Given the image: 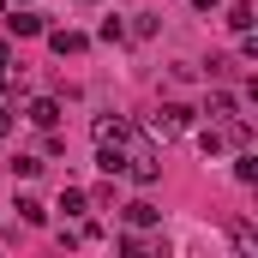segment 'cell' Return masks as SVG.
Here are the masks:
<instances>
[{"label":"cell","mask_w":258,"mask_h":258,"mask_svg":"<svg viewBox=\"0 0 258 258\" xmlns=\"http://www.w3.org/2000/svg\"><path fill=\"white\" fill-rule=\"evenodd\" d=\"M228 234H234V246H240V252H258V234H252V228H246V222H234Z\"/></svg>","instance_id":"16"},{"label":"cell","mask_w":258,"mask_h":258,"mask_svg":"<svg viewBox=\"0 0 258 258\" xmlns=\"http://www.w3.org/2000/svg\"><path fill=\"white\" fill-rule=\"evenodd\" d=\"M12 126H18V120H12V108L0 102V138H12Z\"/></svg>","instance_id":"19"},{"label":"cell","mask_w":258,"mask_h":258,"mask_svg":"<svg viewBox=\"0 0 258 258\" xmlns=\"http://www.w3.org/2000/svg\"><path fill=\"white\" fill-rule=\"evenodd\" d=\"M60 210H66V216H84V210H90V198L78 192V186H66V192H60Z\"/></svg>","instance_id":"14"},{"label":"cell","mask_w":258,"mask_h":258,"mask_svg":"<svg viewBox=\"0 0 258 258\" xmlns=\"http://www.w3.org/2000/svg\"><path fill=\"white\" fill-rule=\"evenodd\" d=\"M24 114H30V120H36L42 132H48V126H60V102H54V96H36V102H30Z\"/></svg>","instance_id":"7"},{"label":"cell","mask_w":258,"mask_h":258,"mask_svg":"<svg viewBox=\"0 0 258 258\" xmlns=\"http://www.w3.org/2000/svg\"><path fill=\"white\" fill-rule=\"evenodd\" d=\"M228 30H252V0H228Z\"/></svg>","instance_id":"9"},{"label":"cell","mask_w":258,"mask_h":258,"mask_svg":"<svg viewBox=\"0 0 258 258\" xmlns=\"http://www.w3.org/2000/svg\"><path fill=\"white\" fill-rule=\"evenodd\" d=\"M126 222H132V228H150V222H156V204L132 198V204H126Z\"/></svg>","instance_id":"10"},{"label":"cell","mask_w":258,"mask_h":258,"mask_svg":"<svg viewBox=\"0 0 258 258\" xmlns=\"http://www.w3.org/2000/svg\"><path fill=\"white\" fill-rule=\"evenodd\" d=\"M234 180H246V186L258 180V156H252V150H240V156H234Z\"/></svg>","instance_id":"13"},{"label":"cell","mask_w":258,"mask_h":258,"mask_svg":"<svg viewBox=\"0 0 258 258\" xmlns=\"http://www.w3.org/2000/svg\"><path fill=\"white\" fill-rule=\"evenodd\" d=\"M96 168L114 180V174H126V138H102L96 144Z\"/></svg>","instance_id":"3"},{"label":"cell","mask_w":258,"mask_h":258,"mask_svg":"<svg viewBox=\"0 0 258 258\" xmlns=\"http://www.w3.org/2000/svg\"><path fill=\"white\" fill-rule=\"evenodd\" d=\"M12 6H30V0H12Z\"/></svg>","instance_id":"23"},{"label":"cell","mask_w":258,"mask_h":258,"mask_svg":"<svg viewBox=\"0 0 258 258\" xmlns=\"http://www.w3.org/2000/svg\"><path fill=\"white\" fill-rule=\"evenodd\" d=\"M18 216H24L30 228H42V222H48V204H42V198H18Z\"/></svg>","instance_id":"8"},{"label":"cell","mask_w":258,"mask_h":258,"mask_svg":"<svg viewBox=\"0 0 258 258\" xmlns=\"http://www.w3.org/2000/svg\"><path fill=\"white\" fill-rule=\"evenodd\" d=\"M6 90H12V72H6V66H0V96H6Z\"/></svg>","instance_id":"21"},{"label":"cell","mask_w":258,"mask_h":258,"mask_svg":"<svg viewBox=\"0 0 258 258\" xmlns=\"http://www.w3.org/2000/svg\"><path fill=\"white\" fill-rule=\"evenodd\" d=\"M12 174H24V180H30V174H42V156H30V150H18V156H12Z\"/></svg>","instance_id":"15"},{"label":"cell","mask_w":258,"mask_h":258,"mask_svg":"<svg viewBox=\"0 0 258 258\" xmlns=\"http://www.w3.org/2000/svg\"><path fill=\"white\" fill-rule=\"evenodd\" d=\"M0 66H12V42H0Z\"/></svg>","instance_id":"22"},{"label":"cell","mask_w":258,"mask_h":258,"mask_svg":"<svg viewBox=\"0 0 258 258\" xmlns=\"http://www.w3.org/2000/svg\"><path fill=\"white\" fill-rule=\"evenodd\" d=\"M204 114H210V120L222 126V120H234V114H240V102H234L228 90H210V102H204Z\"/></svg>","instance_id":"6"},{"label":"cell","mask_w":258,"mask_h":258,"mask_svg":"<svg viewBox=\"0 0 258 258\" xmlns=\"http://www.w3.org/2000/svg\"><path fill=\"white\" fill-rule=\"evenodd\" d=\"M192 126V108H180V102H162V108H156V114H150V138H162V144H168V138H180V132Z\"/></svg>","instance_id":"2"},{"label":"cell","mask_w":258,"mask_h":258,"mask_svg":"<svg viewBox=\"0 0 258 258\" xmlns=\"http://www.w3.org/2000/svg\"><path fill=\"white\" fill-rule=\"evenodd\" d=\"M6 30H12V36H42L48 24H42V12H30V6L18 12V6H12V18H6Z\"/></svg>","instance_id":"4"},{"label":"cell","mask_w":258,"mask_h":258,"mask_svg":"<svg viewBox=\"0 0 258 258\" xmlns=\"http://www.w3.org/2000/svg\"><path fill=\"white\" fill-rule=\"evenodd\" d=\"M42 36H48V48H54V54H84V48H90V42H84V36H78V30H42Z\"/></svg>","instance_id":"5"},{"label":"cell","mask_w":258,"mask_h":258,"mask_svg":"<svg viewBox=\"0 0 258 258\" xmlns=\"http://www.w3.org/2000/svg\"><path fill=\"white\" fill-rule=\"evenodd\" d=\"M126 174L138 186H150V180L162 174V156H156V138H150V132H126Z\"/></svg>","instance_id":"1"},{"label":"cell","mask_w":258,"mask_h":258,"mask_svg":"<svg viewBox=\"0 0 258 258\" xmlns=\"http://www.w3.org/2000/svg\"><path fill=\"white\" fill-rule=\"evenodd\" d=\"M186 6H192V12H216L222 0H186Z\"/></svg>","instance_id":"20"},{"label":"cell","mask_w":258,"mask_h":258,"mask_svg":"<svg viewBox=\"0 0 258 258\" xmlns=\"http://www.w3.org/2000/svg\"><path fill=\"white\" fill-rule=\"evenodd\" d=\"M126 120H120V114H102V120H96V144H102V138H126Z\"/></svg>","instance_id":"11"},{"label":"cell","mask_w":258,"mask_h":258,"mask_svg":"<svg viewBox=\"0 0 258 258\" xmlns=\"http://www.w3.org/2000/svg\"><path fill=\"white\" fill-rule=\"evenodd\" d=\"M0 12H6V0H0Z\"/></svg>","instance_id":"24"},{"label":"cell","mask_w":258,"mask_h":258,"mask_svg":"<svg viewBox=\"0 0 258 258\" xmlns=\"http://www.w3.org/2000/svg\"><path fill=\"white\" fill-rule=\"evenodd\" d=\"M96 36H102V42H126V24H120V18H102V30H96Z\"/></svg>","instance_id":"17"},{"label":"cell","mask_w":258,"mask_h":258,"mask_svg":"<svg viewBox=\"0 0 258 258\" xmlns=\"http://www.w3.org/2000/svg\"><path fill=\"white\" fill-rule=\"evenodd\" d=\"M132 36H156V12H138L132 18Z\"/></svg>","instance_id":"18"},{"label":"cell","mask_w":258,"mask_h":258,"mask_svg":"<svg viewBox=\"0 0 258 258\" xmlns=\"http://www.w3.org/2000/svg\"><path fill=\"white\" fill-rule=\"evenodd\" d=\"M78 6H90V0H78Z\"/></svg>","instance_id":"25"},{"label":"cell","mask_w":258,"mask_h":258,"mask_svg":"<svg viewBox=\"0 0 258 258\" xmlns=\"http://www.w3.org/2000/svg\"><path fill=\"white\" fill-rule=\"evenodd\" d=\"M198 144H204V156H222V150H228V132H222L216 120H210V132H204Z\"/></svg>","instance_id":"12"}]
</instances>
